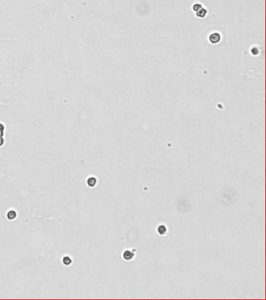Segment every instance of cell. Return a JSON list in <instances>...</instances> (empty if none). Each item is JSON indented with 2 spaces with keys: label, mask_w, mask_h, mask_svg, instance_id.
<instances>
[{
  "label": "cell",
  "mask_w": 266,
  "mask_h": 300,
  "mask_svg": "<svg viewBox=\"0 0 266 300\" xmlns=\"http://www.w3.org/2000/svg\"><path fill=\"white\" fill-rule=\"evenodd\" d=\"M201 8H202V7H201V6L200 4H195V5L193 6V9H194V11H196V12H197V11H198L199 10H201Z\"/></svg>",
  "instance_id": "8"
},
{
  "label": "cell",
  "mask_w": 266,
  "mask_h": 300,
  "mask_svg": "<svg viewBox=\"0 0 266 300\" xmlns=\"http://www.w3.org/2000/svg\"><path fill=\"white\" fill-rule=\"evenodd\" d=\"M166 230H167V229H166V227L164 225H161L158 227V233L160 235H164L166 232Z\"/></svg>",
  "instance_id": "7"
},
{
  "label": "cell",
  "mask_w": 266,
  "mask_h": 300,
  "mask_svg": "<svg viewBox=\"0 0 266 300\" xmlns=\"http://www.w3.org/2000/svg\"><path fill=\"white\" fill-rule=\"evenodd\" d=\"M87 183H88V186H90V187H94V185L96 184V183H97V180H96L95 178H94V177H90V178L88 179Z\"/></svg>",
  "instance_id": "4"
},
{
  "label": "cell",
  "mask_w": 266,
  "mask_h": 300,
  "mask_svg": "<svg viewBox=\"0 0 266 300\" xmlns=\"http://www.w3.org/2000/svg\"><path fill=\"white\" fill-rule=\"evenodd\" d=\"M63 264H65L66 266L70 265L72 263V260L69 256H65L64 258L63 259Z\"/></svg>",
  "instance_id": "6"
},
{
  "label": "cell",
  "mask_w": 266,
  "mask_h": 300,
  "mask_svg": "<svg viewBox=\"0 0 266 300\" xmlns=\"http://www.w3.org/2000/svg\"><path fill=\"white\" fill-rule=\"evenodd\" d=\"M134 256V252H131L130 251L126 250V251H125L124 253H123V258H124L125 260H131V259L133 258Z\"/></svg>",
  "instance_id": "2"
},
{
  "label": "cell",
  "mask_w": 266,
  "mask_h": 300,
  "mask_svg": "<svg viewBox=\"0 0 266 300\" xmlns=\"http://www.w3.org/2000/svg\"><path fill=\"white\" fill-rule=\"evenodd\" d=\"M6 217H7V218H8L9 220H13V219H15V218L16 217V211H14V210H10V211H9V212L7 213Z\"/></svg>",
  "instance_id": "3"
},
{
  "label": "cell",
  "mask_w": 266,
  "mask_h": 300,
  "mask_svg": "<svg viewBox=\"0 0 266 300\" xmlns=\"http://www.w3.org/2000/svg\"><path fill=\"white\" fill-rule=\"evenodd\" d=\"M206 13H207L206 10H204L203 8H201V10L197 11V16H199V17H204V16H205V15H206Z\"/></svg>",
  "instance_id": "5"
},
{
  "label": "cell",
  "mask_w": 266,
  "mask_h": 300,
  "mask_svg": "<svg viewBox=\"0 0 266 300\" xmlns=\"http://www.w3.org/2000/svg\"><path fill=\"white\" fill-rule=\"evenodd\" d=\"M221 36L219 33H213L209 36V41L212 44H216L220 41Z\"/></svg>",
  "instance_id": "1"
}]
</instances>
